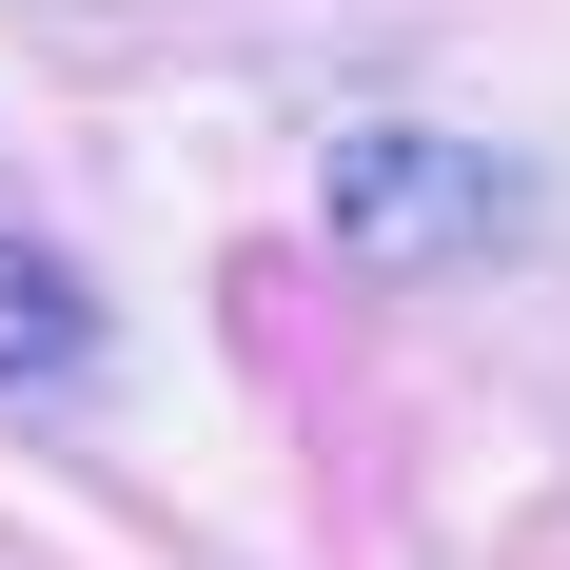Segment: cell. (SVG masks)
I'll list each match as a JSON object with an SVG mask.
<instances>
[{"label":"cell","mask_w":570,"mask_h":570,"mask_svg":"<svg viewBox=\"0 0 570 570\" xmlns=\"http://www.w3.org/2000/svg\"><path fill=\"white\" fill-rule=\"evenodd\" d=\"M335 236L354 256H492V236H512V177L472 158V138H433V118H354L335 138Z\"/></svg>","instance_id":"6da1fadb"},{"label":"cell","mask_w":570,"mask_h":570,"mask_svg":"<svg viewBox=\"0 0 570 570\" xmlns=\"http://www.w3.org/2000/svg\"><path fill=\"white\" fill-rule=\"evenodd\" d=\"M79 354H99V295H79V256L0 236V394H20V374H79Z\"/></svg>","instance_id":"7a4b0ae2"}]
</instances>
